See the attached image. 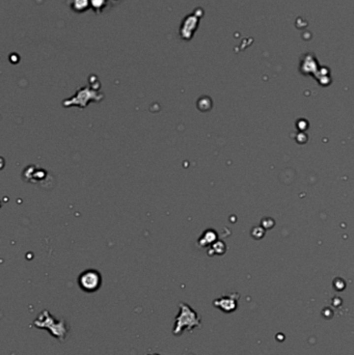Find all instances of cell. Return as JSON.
<instances>
[{
    "instance_id": "3",
    "label": "cell",
    "mask_w": 354,
    "mask_h": 355,
    "mask_svg": "<svg viewBox=\"0 0 354 355\" xmlns=\"http://www.w3.org/2000/svg\"><path fill=\"white\" fill-rule=\"evenodd\" d=\"M70 6L76 13H82L92 7L91 0H70Z\"/></svg>"
},
{
    "instance_id": "2",
    "label": "cell",
    "mask_w": 354,
    "mask_h": 355,
    "mask_svg": "<svg viewBox=\"0 0 354 355\" xmlns=\"http://www.w3.org/2000/svg\"><path fill=\"white\" fill-rule=\"evenodd\" d=\"M195 13L196 12L194 11L193 14L186 16L183 22H182V25L180 28V34H181L182 39L185 41H189L193 39V33L197 28V23H198L200 16Z\"/></svg>"
},
{
    "instance_id": "1",
    "label": "cell",
    "mask_w": 354,
    "mask_h": 355,
    "mask_svg": "<svg viewBox=\"0 0 354 355\" xmlns=\"http://www.w3.org/2000/svg\"><path fill=\"white\" fill-rule=\"evenodd\" d=\"M79 286L85 292L97 291L101 286V274L93 269L84 271L80 274L78 280Z\"/></svg>"
},
{
    "instance_id": "4",
    "label": "cell",
    "mask_w": 354,
    "mask_h": 355,
    "mask_svg": "<svg viewBox=\"0 0 354 355\" xmlns=\"http://www.w3.org/2000/svg\"><path fill=\"white\" fill-rule=\"evenodd\" d=\"M106 3H107V0H91L92 8L97 14H99L103 11L105 6H106Z\"/></svg>"
}]
</instances>
